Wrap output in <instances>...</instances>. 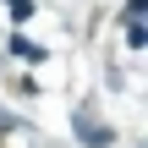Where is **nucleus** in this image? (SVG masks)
<instances>
[{
	"mask_svg": "<svg viewBox=\"0 0 148 148\" xmlns=\"http://www.w3.org/2000/svg\"><path fill=\"white\" fill-rule=\"evenodd\" d=\"M143 5L148 0H126V22H143Z\"/></svg>",
	"mask_w": 148,
	"mask_h": 148,
	"instance_id": "obj_5",
	"label": "nucleus"
},
{
	"mask_svg": "<svg viewBox=\"0 0 148 148\" xmlns=\"http://www.w3.org/2000/svg\"><path fill=\"white\" fill-rule=\"evenodd\" d=\"M5 5H11V16H16V22H27V16H33V0H5Z\"/></svg>",
	"mask_w": 148,
	"mask_h": 148,
	"instance_id": "obj_4",
	"label": "nucleus"
},
{
	"mask_svg": "<svg viewBox=\"0 0 148 148\" xmlns=\"http://www.w3.org/2000/svg\"><path fill=\"white\" fill-rule=\"evenodd\" d=\"M11 55H16V60H27V66L49 60V49H44V44H33V38H22V33H11Z\"/></svg>",
	"mask_w": 148,
	"mask_h": 148,
	"instance_id": "obj_2",
	"label": "nucleus"
},
{
	"mask_svg": "<svg viewBox=\"0 0 148 148\" xmlns=\"http://www.w3.org/2000/svg\"><path fill=\"white\" fill-rule=\"evenodd\" d=\"M71 126H77V137H82L88 148H110V143H115V132H110V126H99L88 110H77V115H71Z\"/></svg>",
	"mask_w": 148,
	"mask_h": 148,
	"instance_id": "obj_1",
	"label": "nucleus"
},
{
	"mask_svg": "<svg viewBox=\"0 0 148 148\" xmlns=\"http://www.w3.org/2000/svg\"><path fill=\"white\" fill-rule=\"evenodd\" d=\"M126 44H132V49H143V44H148V33H143V22H126Z\"/></svg>",
	"mask_w": 148,
	"mask_h": 148,
	"instance_id": "obj_3",
	"label": "nucleus"
},
{
	"mask_svg": "<svg viewBox=\"0 0 148 148\" xmlns=\"http://www.w3.org/2000/svg\"><path fill=\"white\" fill-rule=\"evenodd\" d=\"M16 126H22V121H16V115H5V110H0V132H16Z\"/></svg>",
	"mask_w": 148,
	"mask_h": 148,
	"instance_id": "obj_6",
	"label": "nucleus"
}]
</instances>
